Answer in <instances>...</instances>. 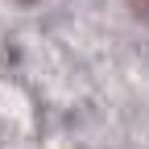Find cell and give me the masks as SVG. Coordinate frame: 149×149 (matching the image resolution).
Returning <instances> with one entry per match:
<instances>
[{
  "label": "cell",
  "instance_id": "obj_1",
  "mask_svg": "<svg viewBox=\"0 0 149 149\" xmlns=\"http://www.w3.org/2000/svg\"><path fill=\"white\" fill-rule=\"evenodd\" d=\"M128 8H133L137 21H145V25H149V0H128Z\"/></svg>",
  "mask_w": 149,
  "mask_h": 149
}]
</instances>
